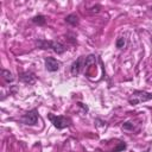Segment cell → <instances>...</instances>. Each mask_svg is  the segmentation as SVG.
Listing matches in <instances>:
<instances>
[{"instance_id":"cell-9","label":"cell","mask_w":152,"mask_h":152,"mask_svg":"<svg viewBox=\"0 0 152 152\" xmlns=\"http://www.w3.org/2000/svg\"><path fill=\"white\" fill-rule=\"evenodd\" d=\"M65 21L68 23V24H70V25H72V26H76L77 24H78V17L76 15V14H69V15H66L65 17Z\"/></svg>"},{"instance_id":"cell-2","label":"cell","mask_w":152,"mask_h":152,"mask_svg":"<svg viewBox=\"0 0 152 152\" xmlns=\"http://www.w3.org/2000/svg\"><path fill=\"white\" fill-rule=\"evenodd\" d=\"M150 100H152V93H147L144 90H134L132 93L131 97L128 99V102H129V104L135 106L141 102H147Z\"/></svg>"},{"instance_id":"cell-5","label":"cell","mask_w":152,"mask_h":152,"mask_svg":"<svg viewBox=\"0 0 152 152\" xmlns=\"http://www.w3.org/2000/svg\"><path fill=\"white\" fill-rule=\"evenodd\" d=\"M86 66V57L84 56H81V57H78L72 64H71V66H70V72H71V75L72 76H77L81 71H82V69Z\"/></svg>"},{"instance_id":"cell-4","label":"cell","mask_w":152,"mask_h":152,"mask_svg":"<svg viewBox=\"0 0 152 152\" xmlns=\"http://www.w3.org/2000/svg\"><path fill=\"white\" fill-rule=\"evenodd\" d=\"M21 121L25 125H30V126L36 125L38 122V112H37V109H31L27 113H25L21 116Z\"/></svg>"},{"instance_id":"cell-11","label":"cell","mask_w":152,"mask_h":152,"mask_svg":"<svg viewBox=\"0 0 152 152\" xmlns=\"http://www.w3.org/2000/svg\"><path fill=\"white\" fill-rule=\"evenodd\" d=\"M126 45V38L125 37H119L116 39V48L118 49H124Z\"/></svg>"},{"instance_id":"cell-8","label":"cell","mask_w":152,"mask_h":152,"mask_svg":"<svg viewBox=\"0 0 152 152\" xmlns=\"http://www.w3.org/2000/svg\"><path fill=\"white\" fill-rule=\"evenodd\" d=\"M1 75H2V78L5 80V82H7V83H12V82L14 81V76H13V74H12L10 70L4 69V70L1 71Z\"/></svg>"},{"instance_id":"cell-1","label":"cell","mask_w":152,"mask_h":152,"mask_svg":"<svg viewBox=\"0 0 152 152\" xmlns=\"http://www.w3.org/2000/svg\"><path fill=\"white\" fill-rule=\"evenodd\" d=\"M37 46L40 49H51L53 50L57 55H61L63 52H65L66 48L64 44H62L61 42H56V40H46V39H38L36 42Z\"/></svg>"},{"instance_id":"cell-13","label":"cell","mask_w":152,"mask_h":152,"mask_svg":"<svg viewBox=\"0 0 152 152\" xmlns=\"http://www.w3.org/2000/svg\"><path fill=\"white\" fill-rule=\"evenodd\" d=\"M126 148V144H124V142H120L119 144V146L114 150V152H119V151H121V150H125Z\"/></svg>"},{"instance_id":"cell-12","label":"cell","mask_w":152,"mask_h":152,"mask_svg":"<svg viewBox=\"0 0 152 152\" xmlns=\"http://www.w3.org/2000/svg\"><path fill=\"white\" fill-rule=\"evenodd\" d=\"M133 127H134V125L132 122H129V121H126V122L122 124V128L124 129H133Z\"/></svg>"},{"instance_id":"cell-6","label":"cell","mask_w":152,"mask_h":152,"mask_svg":"<svg viewBox=\"0 0 152 152\" xmlns=\"http://www.w3.org/2000/svg\"><path fill=\"white\" fill-rule=\"evenodd\" d=\"M59 66H61V63L56 58H53V57H46L45 58V68L48 71L55 72L59 69Z\"/></svg>"},{"instance_id":"cell-10","label":"cell","mask_w":152,"mask_h":152,"mask_svg":"<svg viewBox=\"0 0 152 152\" xmlns=\"http://www.w3.org/2000/svg\"><path fill=\"white\" fill-rule=\"evenodd\" d=\"M31 20H32V23H34V24H37V25H44V24L46 23V18H45V15H43V14L34 15Z\"/></svg>"},{"instance_id":"cell-7","label":"cell","mask_w":152,"mask_h":152,"mask_svg":"<svg viewBox=\"0 0 152 152\" xmlns=\"http://www.w3.org/2000/svg\"><path fill=\"white\" fill-rule=\"evenodd\" d=\"M19 80H20L21 82L26 83V84H33V83L36 82L34 75H33L32 72H30V71H24V72H21V74L19 75Z\"/></svg>"},{"instance_id":"cell-3","label":"cell","mask_w":152,"mask_h":152,"mask_svg":"<svg viewBox=\"0 0 152 152\" xmlns=\"http://www.w3.org/2000/svg\"><path fill=\"white\" fill-rule=\"evenodd\" d=\"M49 120L52 122V125L57 128V129H63L65 127H68L70 125V119L64 116V115H53V114H49Z\"/></svg>"}]
</instances>
